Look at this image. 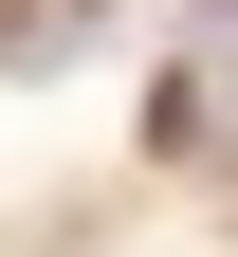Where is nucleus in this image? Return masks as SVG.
I'll list each match as a JSON object with an SVG mask.
<instances>
[{
  "label": "nucleus",
  "instance_id": "f257e3e1",
  "mask_svg": "<svg viewBox=\"0 0 238 257\" xmlns=\"http://www.w3.org/2000/svg\"><path fill=\"white\" fill-rule=\"evenodd\" d=\"M183 19H201V55H238V0H183Z\"/></svg>",
  "mask_w": 238,
  "mask_h": 257
}]
</instances>
